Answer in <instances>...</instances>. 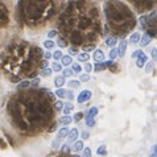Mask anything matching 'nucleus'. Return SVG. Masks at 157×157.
Instances as JSON below:
<instances>
[{"label":"nucleus","instance_id":"nucleus-1","mask_svg":"<svg viewBox=\"0 0 157 157\" xmlns=\"http://www.w3.org/2000/svg\"><path fill=\"white\" fill-rule=\"evenodd\" d=\"M98 107H91L89 111L86 112V115H85V120H86V124L89 125V127H94L95 125V119L94 117L98 115Z\"/></svg>","mask_w":157,"mask_h":157},{"label":"nucleus","instance_id":"nucleus-2","mask_svg":"<svg viewBox=\"0 0 157 157\" xmlns=\"http://www.w3.org/2000/svg\"><path fill=\"white\" fill-rule=\"evenodd\" d=\"M91 91L90 90H83L82 93H79V95H78V98H77V102L78 103H85L87 102V100H90L91 99Z\"/></svg>","mask_w":157,"mask_h":157},{"label":"nucleus","instance_id":"nucleus-3","mask_svg":"<svg viewBox=\"0 0 157 157\" xmlns=\"http://www.w3.org/2000/svg\"><path fill=\"white\" fill-rule=\"evenodd\" d=\"M147 61H148V57L144 54V52H141V53L136 57V66L137 67H144V65L147 63Z\"/></svg>","mask_w":157,"mask_h":157},{"label":"nucleus","instance_id":"nucleus-4","mask_svg":"<svg viewBox=\"0 0 157 157\" xmlns=\"http://www.w3.org/2000/svg\"><path fill=\"white\" fill-rule=\"evenodd\" d=\"M78 135H79V131H78L77 128L70 129V131H69V133H67V143H74V141H77Z\"/></svg>","mask_w":157,"mask_h":157},{"label":"nucleus","instance_id":"nucleus-5","mask_svg":"<svg viewBox=\"0 0 157 157\" xmlns=\"http://www.w3.org/2000/svg\"><path fill=\"white\" fill-rule=\"evenodd\" d=\"M151 40H152V36H151V34H149V33H144L143 36L140 37V41H139V42H140V46H141V48L147 46L148 44L151 42Z\"/></svg>","mask_w":157,"mask_h":157},{"label":"nucleus","instance_id":"nucleus-6","mask_svg":"<svg viewBox=\"0 0 157 157\" xmlns=\"http://www.w3.org/2000/svg\"><path fill=\"white\" fill-rule=\"evenodd\" d=\"M69 131H70V129H69L67 127H63V128H61V129L58 131V135H57V137H56V139H57V140H59V141H62L63 139H66V137H67V133H69Z\"/></svg>","mask_w":157,"mask_h":157},{"label":"nucleus","instance_id":"nucleus-7","mask_svg":"<svg viewBox=\"0 0 157 157\" xmlns=\"http://www.w3.org/2000/svg\"><path fill=\"white\" fill-rule=\"evenodd\" d=\"M94 59L97 61V63H102L103 61H104V53L100 49L95 50L94 52Z\"/></svg>","mask_w":157,"mask_h":157},{"label":"nucleus","instance_id":"nucleus-8","mask_svg":"<svg viewBox=\"0 0 157 157\" xmlns=\"http://www.w3.org/2000/svg\"><path fill=\"white\" fill-rule=\"evenodd\" d=\"M125 49H127V41H121L119 44V48H117V56L119 57H124Z\"/></svg>","mask_w":157,"mask_h":157},{"label":"nucleus","instance_id":"nucleus-9","mask_svg":"<svg viewBox=\"0 0 157 157\" xmlns=\"http://www.w3.org/2000/svg\"><path fill=\"white\" fill-rule=\"evenodd\" d=\"M59 124H62V125H65V127H67L69 124L73 121V119H71V116H62V117H59Z\"/></svg>","mask_w":157,"mask_h":157},{"label":"nucleus","instance_id":"nucleus-10","mask_svg":"<svg viewBox=\"0 0 157 157\" xmlns=\"http://www.w3.org/2000/svg\"><path fill=\"white\" fill-rule=\"evenodd\" d=\"M116 42H117V38L114 37V36H108L106 38V45L107 46H111V48H114L116 45Z\"/></svg>","mask_w":157,"mask_h":157},{"label":"nucleus","instance_id":"nucleus-11","mask_svg":"<svg viewBox=\"0 0 157 157\" xmlns=\"http://www.w3.org/2000/svg\"><path fill=\"white\" fill-rule=\"evenodd\" d=\"M73 104L70 103V102H67L66 104H65L63 106V108H62V111H63V114H65V116H69V114H70V112L73 111Z\"/></svg>","mask_w":157,"mask_h":157},{"label":"nucleus","instance_id":"nucleus-12","mask_svg":"<svg viewBox=\"0 0 157 157\" xmlns=\"http://www.w3.org/2000/svg\"><path fill=\"white\" fill-rule=\"evenodd\" d=\"M65 83V78L62 75H58V77H56V79H54V85L56 87H58V89H61V87L63 86Z\"/></svg>","mask_w":157,"mask_h":157},{"label":"nucleus","instance_id":"nucleus-13","mask_svg":"<svg viewBox=\"0 0 157 157\" xmlns=\"http://www.w3.org/2000/svg\"><path fill=\"white\" fill-rule=\"evenodd\" d=\"M61 62H62L63 66H69V65H71L73 59L70 56H62V58H61Z\"/></svg>","mask_w":157,"mask_h":157},{"label":"nucleus","instance_id":"nucleus-14","mask_svg":"<svg viewBox=\"0 0 157 157\" xmlns=\"http://www.w3.org/2000/svg\"><path fill=\"white\" fill-rule=\"evenodd\" d=\"M71 149H73V151H75V152L82 151V149H83V143H82V141H74Z\"/></svg>","mask_w":157,"mask_h":157},{"label":"nucleus","instance_id":"nucleus-15","mask_svg":"<svg viewBox=\"0 0 157 157\" xmlns=\"http://www.w3.org/2000/svg\"><path fill=\"white\" fill-rule=\"evenodd\" d=\"M89 59H90V54L89 53H81V54H78V61H81V62H87Z\"/></svg>","mask_w":157,"mask_h":157},{"label":"nucleus","instance_id":"nucleus-16","mask_svg":"<svg viewBox=\"0 0 157 157\" xmlns=\"http://www.w3.org/2000/svg\"><path fill=\"white\" fill-rule=\"evenodd\" d=\"M129 40H131V44H137L140 41V33H133L132 36L129 37Z\"/></svg>","mask_w":157,"mask_h":157},{"label":"nucleus","instance_id":"nucleus-17","mask_svg":"<svg viewBox=\"0 0 157 157\" xmlns=\"http://www.w3.org/2000/svg\"><path fill=\"white\" fill-rule=\"evenodd\" d=\"M56 95H57L58 98H66V90H63V89H57L56 90Z\"/></svg>","mask_w":157,"mask_h":157},{"label":"nucleus","instance_id":"nucleus-18","mask_svg":"<svg viewBox=\"0 0 157 157\" xmlns=\"http://www.w3.org/2000/svg\"><path fill=\"white\" fill-rule=\"evenodd\" d=\"M95 71H103L104 69H106V65H104L103 62L102 63H95V66L93 67Z\"/></svg>","mask_w":157,"mask_h":157},{"label":"nucleus","instance_id":"nucleus-19","mask_svg":"<svg viewBox=\"0 0 157 157\" xmlns=\"http://www.w3.org/2000/svg\"><path fill=\"white\" fill-rule=\"evenodd\" d=\"M41 75H42V77H45V78L50 77V75H52V69H48V67L42 69V70H41Z\"/></svg>","mask_w":157,"mask_h":157},{"label":"nucleus","instance_id":"nucleus-20","mask_svg":"<svg viewBox=\"0 0 157 157\" xmlns=\"http://www.w3.org/2000/svg\"><path fill=\"white\" fill-rule=\"evenodd\" d=\"M117 57V48H112L111 52H110V59L114 61Z\"/></svg>","mask_w":157,"mask_h":157},{"label":"nucleus","instance_id":"nucleus-21","mask_svg":"<svg viewBox=\"0 0 157 157\" xmlns=\"http://www.w3.org/2000/svg\"><path fill=\"white\" fill-rule=\"evenodd\" d=\"M81 70H82L81 65H77V63H74V65H73V67H71L73 74H78V73H81Z\"/></svg>","mask_w":157,"mask_h":157},{"label":"nucleus","instance_id":"nucleus-22","mask_svg":"<svg viewBox=\"0 0 157 157\" xmlns=\"http://www.w3.org/2000/svg\"><path fill=\"white\" fill-rule=\"evenodd\" d=\"M97 153L100 155V156H104V155H106V145H100L98 149H97Z\"/></svg>","mask_w":157,"mask_h":157},{"label":"nucleus","instance_id":"nucleus-23","mask_svg":"<svg viewBox=\"0 0 157 157\" xmlns=\"http://www.w3.org/2000/svg\"><path fill=\"white\" fill-rule=\"evenodd\" d=\"M61 151H62L63 155H69V153H70V151H71V148L69 147L67 144H63V147H62V149H61Z\"/></svg>","mask_w":157,"mask_h":157},{"label":"nucleus","instance_id":"nucleus-24","mask_svg":"<svg viewBox=\"0 0 157 157\" xmlns=\"http://www.w3.org/2000/svg\"><path fill=\"white\" fill-rule=\"evenodd\" d=\"M57 44H58L59 48H66V46H67V41L65 40V38H59Z\"/></svg>","mask_w":157,"mask_h":157},{"label":"nucleus","instance_id":"nucleus-25","mask_svg":"<svg viewBox=\"0 0 157 157\" xmlns=\"http://www.w3.org/2000/svg\"><path fill=\"white\" fill-rule=\"evenodd\" d=\"M44 46H45L46 49H52V48L54 46V42L52 41V40H48V41H45V42H44Z\"/></svg>","mask_w":157,"mask_h":157},{"label":"nucleus","instance_id":"nucleus-26","mask_svg":"<svg viewBox=\"0 0 157 157\" xmlns=\"http://www.w3.org/2000/svg\"><path fill=\"white\" fill-rule=\"evenodd\" d=\"M28 86H29V81H23L19 86H17V89H19V90H21V89H27Z\"/></svg>","mask_w":157,"mask_h":157},{"label":"nucleus","instance_id":"nucleus-27","mask_svg":"<svg viewBox=\"0 0 157 157\" xmlns=\"http://www.w3.org/2000/svg\"><path fill=\"white\" fill-rule=\"evenodd\" d=\"M73 75V71H71V69H65V70L62 71V77H71Z\"/></svg>","mask_w":157,"mask_h":157},{"label":"nucleus","instance_id":"nucleus-28","mask_svg":"<svg viewBox=\"0 0 157 157\" xmlns=\"http://www.w3.org/2000/svg\"><path fill=\"white\" fill-rule=\"evenodd\" d=\"M62 108H63V102H62V100H57V102H56V110L61 111Z\"/></svg>","mask_w":157,"mask_h":157},{"label":"nucleus","instance_id":"nucleus-29","mask_svg":"<svg viewBox=\"0 0 157 157\" xmlns=\"http://www.w3.org/2000/svg\"><path fill=\"white\" fill-rule=\"evenodd\" d=\"M52 57H53L56 61H58V59L62 58V53H61V50H57V52H56V53H54L53 56H52Z\"/></svg>","mask_w":157,"mask_h":157},{"label":"nucleus","instance_id":"nucleus-30","mask_svg":"<svg viewBox=\"0 0 157 157\" xmlns=\"http://www.w3.org/2000/svg\"><path fill=\"white\" fill-rule=\"evenodd\" d=\"M38 83H40V78H33V79L29 82V86L32 85L33 87H36V86H38Z\"/></svg>","mask_w":157,"mask_h":157},{"label":"nucleus","instance_id":"nucleus-31","mask_svg":"<svg viewBox=\"0 0 157 157\" xmlns=\"http://www.w3.org/2000/svg\"><path fill=\"white\" fill-rule=\"evenodd\" d=\"M85 71H86V74H89L91 70H93V65L91 63H89V62H86V65H85Z\"/></svg>","mask_w":157,"mask_h":157},{"label":"nucleus","instance_id":"nucleus-32","mask_svg":"<svg viewBox=\"0 0 157 157\" xmlns=\"http://www.w3.org/2000/svg\"><path fill=\"white\" fill-rule=\"evenodd\" d=\"M78 86H79V82L78 81H70L69 82V87H71V89H77Z\"/></svg>","mask_w":157,"mask_h":157},{"label":"nucleus","instance_id":"nucleus-33","mask_svg":"<svg viewBox=\"0 0 157 157\" xmlns=\"http://www.w3.org/2000/svg\"><path fill=\"white\" fill-rule=\"evenodd\" d=\"M53 70H54V71H61V70H62V66H61L59 63L54 62V63H53Z\"/></svg>","mask_w":157,"mask_h":157},{"label":"nucleus","instance_id":"nucleus-34","mask_svg":"<svg viewBox=\"0 0 157 157\" xmlns=\"http://www.w3.org/2000/svg\"><path fill=\"white\" fill-rule=\"evenodd\" d=\"M83 157H91V149L90 148H85L83 149Z\"/></svg>","mask_w":157,"mask_h":157},{"label":"nucleus","instance_id":"nucleus-35","mask_svg":"<svg viewBox=\"0 0 157 157\" xmlns=\"http://www.w3.org/2000/svg\"><path fill=\"white\" fill-rule=\"evenodd\" d=\"M82 117H83V114H82V112H77V114L74 115V120H75V121H79Z\"/></svg>","mask_w":157,"mask_h":157},{"label":"nucleus","instance_id":"nucleus-36","mask_svg":"<svg viewBox=\"0 0 157 157\" xmlns=\"http://www.w3.org/2000/svg\"><path fill=\"white\" fill-rule=\"evenodd\" d=\"M59 145H61V141L57 140V139H54V140L52 141V147H53V148H58Z\"/></svg>","mask_w":157,"mask_h":157},{"label":"nucleus","instance_id":"nucleus-37","mask_svg":"<svg viewBox=\"0 0 157 157\" xmlns=\"http://www.w3.org/2000/svg\"><path fill=\"white\" fill-rule=\"evenodd\" d=\"M149 157H157V147L156 145L152 147V153L149 155Z\"/></svg>","mask_w":157,"mask_h":157},{"label":"nucleus","instance_id":"nucleus-38","mask_svg":"<svg viewBox=\"0 0 157 157\" xmlns=\"http://www.w3.org/2000/svg\"><path fill=\"white\" fill-rule=\"evenodd\" d=\"M81 81L82 82H89L90 81V75L89 74H83V75H81Z\"/></svg>","mask_w":157,"mask_h":157},{"label":"nucleus","instance_id":"nucleus-39","mask_svg":"<svg viewBox=\"0 0 157 157\" xmlns=\"http://www.w3.org/2000/svg\"><path fill=\"white\" fill-rule=\"evenodd\" d=\"M57 30H50V32L49 33H48V37H49V38H53V37H56V36H57Z\"/></svg>","mask_w":157,"mask_h":157},{"label":"nucleus","instance_id":"nucleus-40","mask_svg":"<svg viewBox=\"0 0 157 157\" xmlns=\"http://www.w3.org/2000/svg\"><path fill=\"white\" fill-rule=\"evenodd\" d=\"M94 49H95V46H94V45H87V46L85 48V50H86L85 53H89V52H93Z\"/></svg>","mask_w":157,"mask_h":157},{"label":"nucleus","instance_id":"nucleus-41","mask_svg":"<svg viewBox=\"0 0 157 157\" xmlns=\"http://www.w3.org/2000/svg\"><path fill=\"white\" fill-rule=\"evenodd\" d=\"M152 69H153V65H152V62H148L147 63V67H145V71L147 73H151Z\"/></svg>","mask_w":157,"mask_h":157},{"label":"nucleus","instance_id":"nucleus-42","mask_svg":"<svg viewBox=\"0 0 157 157\" xmlns=\"http://www.w3.org/2000/svg\"><path fill=\"white\" fill-rule=\"evenodd\" d=\"M81 136H82V139H85V140H86V139H89V137H90V133H89V132H86V131H85V132H82Z\"/></svg>","mask_w":157,"mask_h":157},{"label":"nucleus","instance_id":"nucleus-43","mask_svg":"<svg viewBox=\"0 0 157 157\" xmlns=\"http://www.w3.org/2000/svg\"><path fill=\"white\" fill-rule=\"evenodd\" d=\"M69 52H70V54H71V56H75V54L78 53V50L75 49V48H70V50H69Z\"/></svg>","mask_w":157,"mask_h":157},{"label":"nucleus","instance_id":"nucleus-44","mask_svg":"<svg viewBox=\"0 0 157 157\" xmlns=\"http://www.w3.org/2000/svg\"><path fill=\"white\" fill-rule=\"evenodd\" d=\"M66 97H67L69 99L71 100V99L74 98V95H73V93H71V91H66Z\"/></svg>","mask_w":157,"mask_h":157},{"label":"nucleus","instance_id":"nucleus-45","mask_svg":"<svg viewBox=\"0 0 157 157\" xmlns=\"http://www.w3.org/2000/svg\"><path fill=\"white\" fill-rule=\"evenodd\" d=\"M141 52H143V50H136V52H135V53L132 54V58H136V57H137V56H139V54H140V53H141Z\"/></svg>","mask_w":157,"mask_h":157},{"label":"nucleus","instance_id":"nucleus-46","mask_svg":"<svg viewBox=\"0 0 157 157\" xmlns=\"http://www.w3.org/2000/svg\"><path fill=\"white\" fill-rule=\"evenodd\" d=\"M45 58H46V59L52 58V53H49V52H45Z\"/></svg>","mask_w":157,"mask_h":157},{"label":"nucleus","instance_id":"nucleus-47","mask_svg":"<svg viewBox=\"0 0 157 157\" xmlns=\"http://www.w3.org/2000/svg\"><path fill=\"white\" fill-rule=\"evenodd\" d=\"M152 56H153V59L157 58V52H156V49H153V52H152Z\"/></svg>","mask_w":157,"mask_h":157},{"label":"nucleus","instance_id":"nucleus-48","mask_svg":"<svg viewBox=\"0 0 157 157\" xmlns=\"http://www.w3.org/2000/svg\"><path fill=\"white\" fill-rule=\"evenodd\" d=\"M54 129H57V123H54L53 125H52V128H50V131H54Z\"/></svg>","mask_w":157,"mask_h":157}]
</instances>
